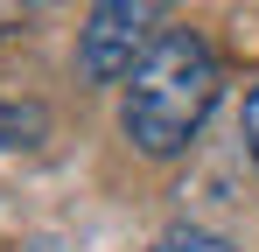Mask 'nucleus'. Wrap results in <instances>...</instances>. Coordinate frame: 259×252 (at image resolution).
I'll use <instances>...</instances> for the list:
<instances>
[{"instance_id": "1", "label": "nucleus", "mask_w": 259, "mask_h": 252, "mask_svg": "<svg viewBox=\"0 0 259 252\" xmlns=\"http://www.w3.org/2000/svg\"><path fill=\"white\" fill-rule=\"evenodd\" d=\"M217 91H224V70H217V49L196 28H168L140 56V70L119 84V133L147 161H175L189 154V140L203 133Z\"/></svg>"}, {"instance_id": "2", "label": "nucleus", "mask_w": 259, "mask_h": 252, "mask_svg": "<svg viewBox=\"0 0 259 252\" xmlns=\"http://www.w3.org/2000/svg\"><path fill=\"white\" fill-rule=\"evenodd\" d=\"M175 0H91L77 28V77L84 84H126L140 56L161 42V14Z\"/></svg>"}, {"instance_id": "3", "label": "nucleus", "mask_w": 259, "mask_h": 252, "mask_svg": "<svg viewBox=\"0 0 259 252\" xmlns=\"http://www.w3.org/2000/svg\"><path fill=\"white\" fill-rule=\"evenodd\" d=\"M49 140V112L28 98H0V154H28Z\"/></svg>"}, {"instance_id": "4", "label": "nucleus", "mask_w": 259, "mask_h": 252, "mask_svg": "<svg viewBox=\"0 0 259 252\" xmlns=\"http://www.w3.org/2000/svg\"><path fill=\"white\" fill-rule=\"evenodd\" d=\"M147 252H238V245H231L224 231H203V224H168Z\"/></svg>"}, {"instance_id": "5", "label": "nucleus", "mask_w": 259, "mask_h": 252, "mask_svg": "<svg viewBox=\"0 0 259 252\" xmlns=\"http://www.w3.org/2000/svg\"><path fill=\"white\" fill-rule=\"evenodd\" d=\"M245 154H252V168H259V77H252V91H245Z\"/></svg>"}, {"instance_id": "6", "label": "nucleus", "mask_w": 259, "mask_h": 252, "mask_svg": "<svg viewBox=\"0 0 259 252\" xmlns=\"http://www.w3.org/2000/svg\"><path fill=\"white\" fill-rule=\"evenodd\" d=\"M28 7H35V0H0V35H14V28L28 21Z\"/></svg>"}]
</instances>
